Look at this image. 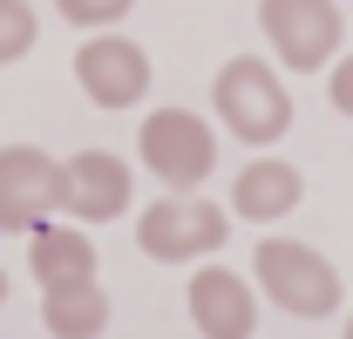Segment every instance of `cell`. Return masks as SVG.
I'll return each instance as SVG.
<instances>
[{"mask_svg": "<svg viewBox=\"0 0 353 339\" xmlns=\"http://www.w3.org/2000/svg\"><path fill=\"white\" fill-rule=\"evenodd\" d=\"M326 102H333L340 116H353V54L326 61Z\"/></svg>", "mask_w": 353, "mask_h": 339, "instance_id": "9a60e30c", "label": "cell"}, {"mask_svg": "<svg viewBox=\"0 0 353 339\" xmlns=\"http://www.w3.org/2000/svg\"><path fill=\"white\" fill-rule=\"evenodd\" d=\"M75 82L95 109H136L150 95V54L123 34H88L75 54Z\"/></svg>", "mask_w": 353, "mask_h": 339, "instance_id": "52a82bcc", "label": "cell"}, {"mask_svg": "<svg viewBox=\"0 0 353 339\" xmlns=\"http://www.w3.org/2000/svg\"><path fill=\"white\" fill-rule=\"evenodd\" d=\"M252 271H259L265 298L285 305L292 319H326V312H340V271L312 251V245L265 238L259 251H252Z\"/></svg>", "mask_w": 353, "mask_h": 339, "instance_id": "7a4b0ae2", "label": "cell"}, {"mask_svg": "<svg viewBox=\"0 0 353 339\" xmlns=\"http://www.w3.org/2000/svg\"><path fill=\"white\" fill-rule=\"evenodd\" d=\"M28 271L41 278V285H68V278H95V245H88L82 231H68V224H34L28 231Z\"/></svg>", "mask_w": 353, "mask_h": 339, "instance_id": "7c38bea8", "label": "cell"}, {"mask_svg": "<svg viewBox=\"0 0 353 339\" xmlns=\"http://www.w3.org/2000/svg\"><path fill=\"white\" fill-rule=\"evenodd\" d=\"M190 319L204 339H252L259 326V298L231 265H197L190 271Z\"/></svg>", "mask_w": 353, "mask_h": 339, "instance_id": "9c48e42d", "label": "cell"}, {"mask_svg": "<svg viewBox=\"0 0 353 339\" xmlns=\"http://www.w3.org/2000/svg\"><path fill=\"white\" fill-rule=\"evenodd\" d=\"M224 224L231 217L211 204V197H190V190H170L163 204L136 217V245L157 258V265H190V258H211L224 245Z\"/></svg>", "mask_w": 353, "mask_h": 339, "instance_id": "277c9868", "label": "cell"}, {"mask_svg": "<svg viewBox=\"0 0 353 339\" xmlns=\"http://www.w3.org/2000/svg\"><path fill=\"white\" fill-rule=\"evenodd\" d=\"M340 0H259V28L285 68H326L340 54Z\"/></svg>", "mask_w": 353, "mask_h": 339, "instance_id": "5b68a950", "label": "cell"}, {"mask_svg": "<svg viewBox=\"0 0 353 339\" xmlns=\"http://www.w3.org/2000/svg\"><path fill=\"white\" fill-rule=\"evenodd\" d=\"M299 197H306L299 170L279 163V156H259V163H245L238 176H231V211L245 217V224H272V217L292 211Z\"/></svg>", "mask_w": 353, "mask_h": 339, "instance_id": "30bf717a", "label": "cell"}, {"mask_svg": "<svg viewBox=\"0 0 353 339\" xmlns=\"http://www.w3.org/2000/svg\"><path fill=\"white\" fill-rule=\"evenodd\" d=\"M347 339H353V319H347Z\"/></svg>", "mask_w": 353, "mask_h": 339, "instance_id": "e0dca14e", "label": "cell"}, {"mask_svg": "<svg viewBox=\"0 0 353 339\" xmlns=\"http://www.w3.org/2000/svg\"><path fill=\"white\" fill-rule=\"evenodd\" d=\"M0 305H7V271H0Z\"/></svg>", "mask_w": 353, "mask_h": 339, "instance_id": "2e32d148", "label": "cell"}, {"mask_svg": "<svg viewBox=\"0 0 353 339\" xmlns=\"http://www.w3.org/2000/svg\"><path fill=\"white\" fill-rule=\"evenodd\" d=\"M34 7L28 0H0V61H21L28 48H34Z\"/></svg>", "mask_w": 353, "mask_h": 339, "instance_id": "4fadbf2b", "label": "cell"}, {"mask_svg": "<svg viewBox=\"0 0 353 339\" xmlns=\"http://www.w3.org/2000/svg\"><path fill=\"white\" fill-rule=\"evenodd\" d=\"M54 211H61V163L34 143L0 150V231H34Z\"/></svg>", "mask_w": 353, "mask_h": 339, "instance_id": "8992f818", "label": "cell"}, {"mask_svg": "<svg viewBox=\"0 0 353 339\" xmlns=\"http://www.w3.org/2000/svg\"><path fill=\"white\" fill-rule=\"evenodd\" d=\"M136 156H143L150 176H163L170 190H197L218 170V136L190 109H157L150 123L136 129Z\"/></svg>", "mask_w": 353, "mask_h": 339, "instance_id": "3957f363", "label": "cell"}, {"mask_svg": "<svg viewBox=\"0 0 353 339\" xmlns=\"http://www.w3.org/2000/svg\"><path fill=\"white\" fill-rule=\"evenodd\" d=\"M54 7H61V21H75V28H95V34H102V28H116V21L130 14L136 0H54Z\"/></svg>", "mask_w": 353, "mask_h": 339, "instance_id": "5bb4252c", "label": "cell"}, {"mask_svg": "<svg viewBox=\"0 0 353 339\" xmlns=\"http://www.w3.org/2000/svg\"><path fill=\"white\" fill-rule=\"evenodd\" d=\"M61 211L82 224H109L130 211V163L109 150H82L61 163Z\"/></svg>", "mask_w": 353, "mask_h": 339, "instance_id": "ba28073f", "label": "cell"}, {"mask_svg": "<svg viewBox=\"0 0 353 339\" xmlns=\"http://www.w3.org/2000/svg\"><path fill=\"white\" fill-rule=\"evenodd\" d=\"M41 326L54 339H102V326H109V292L95 278L41 285Z\"/></svg>", "mask_w": 353, "mask_h": 339, "instance_id": "8fae6325", "label": "cell"}, {"mask_svg": "<svg viewBox=\"0 0 353 339\" xmlns=\"http://www.w3.org/2000/svg\"><path fill=\"white\" fill-rule=\"evenodd\" d=\"M211 102H218V123L238 143H279L292 129V95L272 75V61H259V54H231L211 82Z\"/></svg>", "mask_w": 353, "mask_h": 339, "instance_id": "6da1fadb", "label": "cell"}]
</instances>
